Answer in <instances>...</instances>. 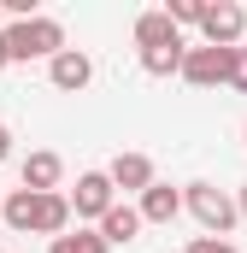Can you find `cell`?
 <instances>
[{
    "label": "cell",
    "mask_w": 247,
    "mask_h": 253,
    "mask_svg": "<svg viewBox=\"0 0 247 253\" xmlns=\"http://www.w3.org/2000/svg\"><path fill=\"white\" fill-rule=\"evenodd\" d=\"M0 218H6V224H12L18 236H30V230H36V236L59 242L65 230H71V218H77V212H71V194H36V189H12V194H6V212H0Z\"/></svg>",
    "instance_id": "cell-1"
},
{
    "label": "cell",
    "mask_w": 247,
    "mask_h": 253,
    "mask_svg": "<svg viewBox=\"0 0 247 253\" xmlns=\"http://www.w3.org/2000/svg\"><path fill=\"white\" fill-rule=\"evenodd\" d=\"M6 53L12 59H59L65 53V24L59 18H18L6 24Z\"/></svg>",
    "instance_id": "cell-2"
},
{
    "label": "cell",
    "mask_w": 247,
    "mask_h": 253,
    "mask_svg": "<svg viewBox=\"0 0 247 253\" xmlns=\"http://www.w3.org/2000/svg\"><path fill=\"white\" fill-rule=\"evenodd\" d=\"M183 206L200 218L206 236H224V242H230V230H236V218H242V206H236L224 189H212V183H188V189H183Z\"/></svg>",
    "instance_id": "cell-3"
},
{
    "label": "cell",
    "mask_w": 247,
    "mask_h": 253,
    "mask_svg": "<svg viewBox=\"0 0 247 253\" xmlns=\"http://www.w3.org/2000/svg\"><path fill=\"white\" fill-rule=\"evenodd\" d=\"M112 206H118V189H112L106 171H82V177H77V189H71V212H77V224H82V218L100 224Z\"/></svg>",
    "instance_id": "cell-4"
},
{
    "label": "cell",
    "mask_w": 247,
    "mask_h": 253,
    "mask_svg": "<svg viewBox=\"0 0 247 253\" xmlns=\"http://www.w3.org/2000/svg\"><path fill=\"white\" fill-rule=\"evenodd\" d=\"M230 71H236V47H188L183 83H194V88H218V83H230Z\"/></svg>",
    "instance_id": "cell-5"
},
{
    "label": "cell",
    "mask_w": 247,
    "mask_h": 253,
    "mask_svg": "<svg viewBox=\"0 0 247 253\" xmlns=\"http://www.w3.org/2000/svg\"><path fill=\"white\" fill-rule=\"evenodd\" d=\"M200 36H206V47H242L247 12L236 6V0H212V6H206V18H200Z\"/></svg>",
    "instance_id": "cell-6"
},
{
    "label": "cell",
    "mask_w": 247,
    "mask_h": 253,
    "mask_svg": "<svg viewBox=\"0 0 247 253\" xmlns=\"http://www.w3.org/2000/svg\"><path fill=\"white\" fill-rule=\"evenodd\" d=\"M47 77H53V88H59V94H82V88L94 83V59H88L82 47H65L59 59L47 65Z\"/></svg>",
    "instance_id": "cell-7"
},
{
    "label": "cell",
    "mask_w": 247,
    "mask_h": 253,
    "mask_svg": "<svg viewBox=\"0 0 247 253\" xmlns=\"http://www.w3.org/2000/svg\"><path fill=\"white\" fill-rule=\"evenodd\" d=\"M106 177H112V189H124V194H147L153 183H159L147 153H118V159L106 165Z\"/></svg>",
    "instance_id": "cell-8"
},
{
    "label": "cell",
    "mask_w": 247,
    "mask_h": 253,
    "mask_svg": "<svg viewBox=\"0 0 247 253\" xmlns=\"http://www.w3.org/2000/svg\"><path fill=\"white\" fill-rule=\"evenodd\" d=\"M171 42H183V30L171 24V12H165V6L135 18V47H141V53H147V47H171Z\"/></svg>",
    "instance_id": "cell-9"
},
{
    "label": "cell",
    "mask_w": 247,
    "mask_h": 253,
    "mask_svg": "<svg viewBox=\"0 0 247 253\" xmlns=\"http://www.w3.org/2000/svg\"><path fill=\"white\" fill-rule=\"evenodd\" d=\"M59 177H65V159H59V153H30V159H24V189L59 194Z\"/></svg>",
    "instance_id": "cell-10"
},
{
    "label": "cell",
    "mask_w": 247,
    "mask_h": 253,
    "mask_svg": "<svg viewBox=\"0 0 247 253\" xmlns=\"http://www.w3.org/2000/svg\"><path fill=\"white\" fill-rule=\"evenodd\" d=\"M177 212H183V194L171 183H153L141 194V224H177Z\"/></svg>",
    "instance_id": "cell-11"
},
{
    "label": "cell",
    "mask_w": 247,
    "mask_h": 253,
    "mask_svg": "<svg viewBox=\"0 0 247 253\" xmlns=\"http://www.w3.org/2000/svg\"><path fill=\"white\" fill-rule=\"evenodd\" d=\"M100 236H106L112 248H129V242L141 236V206H124V200H118V206L100 218Z\"/></svg>",
    "instance_id": "cell-12"
},
{
    "label": "cell",
    "mask_w": 247,
    "mask_h": 253,
    "mask_svg": "<svg viewBox=\"0 0 247 253\" xmlns=\"http://www.w3.org/2000/svg\"><path fill=\"white\" fill-rule=\"evenodd\" d=\"M47 253H112V242H106L100 230H82V224H77V230H65L59 242H47Z\"/></svg>",
    "instance_id": "cell-13"
},
{
    "label": "cell",
    "mask_w": 247,
    "mask_h": 253,
    "mask_svg": "<svg viewBox=\"0 0 247 253\" xmlns=\"http://www.w3.org/2000/svg\"><path fill=\"white\" fill-rule=\"evenodd\" d=\"M165 12H171V24H177V30L206 18V6H200V0H165Z\"/></svg>",
    "instance_id": "cell-14"
},
{
    "label": "cell",
    "mask_w": 247,
    "mask_h": 253,
    "mask_svg": "<svg viewBox=\"0 0 247 253\" xmlns=\"http://www.w3.org/2000/svg\"><path fill=\"white\" fill-rule=\"evenodd\" d=\"M188 253H236V248H230L224 236H194V242H188Z\"/></svg>",
    "instance_id": "cell-15"
},
{
    "label": "cell",
    "mask_w": 247,
    "mask_h": 253,
    "mask_svg": "<svg viewBox=\"0 0 247 253\" xmlns=\"http://www.w3.org/2000/svg\"><path fill=\"white\" fill-rule=\"evenodd\" d=\"M230 83L247 94V47H236V71H230Z\"/></svg>",
    "instance_id": "cell-16"
},
{
    "label": "cell",
    "mask_w": 247,
    "mask_h": 253,
    "mask_svg": "<svg viewBox=\"0 0 247 253\" xmlns=\"http://www.w3.org/2000/svg\"><path fill=\"white\" fill-rule=\"evenodd\" d=\"M6 153H12V129L0 124V159H6Z\"/></svg>",
    "instance_id": "cell-17"
},
{
    "label": "cell",
    "mask_w": 247,
    "mask_h": 253,
    "mask_svg": "<svg viewBox=\"0 0 247 253\" xmlns=\"http://www.w3.org/2000/svg\"><path fill=\"white\" fill-rule=\"evenodd\" d=\"M6 65H12V53H6V36H0V71H6Z\"/></svg>",
    "instance_id": "cell-18"
},
{
    "label": "cell",
    "mask_w": 247,
    "mask_h": 253,
    "mask_svg": "<svg viewBox=\"0 0 247 253\" xmlns=\"http://www.w3.org/2000/svg\"><path fill=\"white\" fill-rule=\"evenodd\" d=\"M236 206H242V218H247V183H242V194H236Z\"/></svg>",
    "instance_id": "cell-19"
},
{
    "label": "cell",
    "mask_w": 247,
    "mask_h": 253,
    "mask_svg": "<svg viewBox=\"0 0 247 253\" xmlns=\"http://www.w3.org/2000/svg\"><path fill=\"white\" fill-rule=\"evenodd\" d=\"M6 24H12V18H6V6H0V36H6Z\"/></svg>",
    "instance_id": "cell-20"
},
{
    "label": "cell",
    "mask_w": 247,
    "mask_h": 253,
    "mask_svg": "<svg viewBox=\"0 0 247 253\" xmlns=\"http://www.w3.org/2000/svg\"><path fill=\"white\" fill-rule=\"evenodd\" d=\"M0 212H6V200H0Z\"/></svg>",
    "instance_id": "cell-21"
}]
</instances>
